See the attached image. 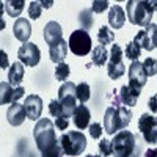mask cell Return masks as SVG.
<instances>
[{
    "label": "cell",
    "mask_w": 157,
    "mask_h": 157,
    "mask_svg": "<svg viewBox=\"0 0 157 157\" xmlns=\"http://www.w3.org/2000/svg\"><path fill=\"white\" fill-rule=\"evenodd\" d=\"M25 107V113H27V118L32 121L41 120V113H43V99L38 94H30L25 98L24 102Z\"/></svg>",
    "instance_id": "obj_14"
},
{
    "label": "cell",
    "mask_w": 157,
    "mask_h": 157,
    "mask_svg": "<svg viewBox=\"0 0 157 157\" xmlns=\"http://www.w3.org/2000/svg\"><path fill=\"white\" fill-rule=\"evenodd\" d=\"M54 3V2H41V5L44 6V8H50V5Z\"/></svg>",
    "instance_id": "obj_40"
},
{
    "label": "cell",
    "mask_w": 157,
    "mask_h": 157,
    "mask_svg": "<svg viewBox=\"0 0 157 157\" xmlns=\"http://www.w3.org/2000/svg\"><path fill=\"white\" fill-rule=\"evenodd\" d=\"M33 137H35L36 146H38L39 151H41V154L46 152L49 148H52L60 140L55 135V124L50 120H47V118L38 120V123L33 129Z\"/></svg>",
    "instance_id": "obj_4"
},
{
    "label": "cell",
    "mask_w": 157,
    "mask_h": 157,
    "mask_svg": "<svg viewBox=\"0 0 157 157\" xmlns=\"http://www.w3.org/2000/svg\"><path fill=\"white\" fill-rule=\"evenodd\" d=\"M74 124L77 129H86L90 127V120H91V113L88 110V107H85L83 104H80V105L77 107V110L74 112Z\"/></svg>",
    "instance_id": "obj_20"
},
{
    "label": "cell",
    "mask_w": 157,
    "mask_h": 157,
    "mask_svg": "<svg viewBox=\"0 0 157 157\" xmlns=\"http://www.w3.org/2000/svg\"><path fill=\"white\" fill-rule=\"evenodd\" d=\"M77 85H74L72 82H64L60 90H58V102L61 104V109H63V115L68 118L74 116V112L77 110Z\"/></svg>",
    "instance_id": "obj_5"
},
{
    "label": "cell",
    "mask_w": 157,
    "mask_h": 157,
    "mask_svg": "<svg viewBox=\"0 0 157 157\" xmlns=\"http://www.w3.org/2000/svg\"><path fill=\"white\" fill-rule=\"evenodd\" d=\"M75 93H77V101L80 102V104H85L90 96H91V90H90V85L82 82V83H78L77 85V90H75Z\"/></svg>",
    "instance_id": "obj_26"
},
{
    "label": "cell",
    "mask_w": 157,
    "mask_h": 157,
    "mask_svg": "<svg viewBox=\"0 0 157 157\" xmlns=\"http://www.w3.org/2000/svg\"><path fill=\"white\" fill-rule=\"evenodd\" d=\"M41 11H43V5L39 2H32L29 6V16L30 19H38L41 16Z\"/></svg>",
    "instance_id": "obj_33"
},
{
    "label": "cell",
    "mask_w": 157,
    "mask_h": 157,
    "mask_svg": "<svg viewBox=\"0 0 157 157\" xmlns=\"http://www.w3.org/2000/svg\"><path fill=\"white\" fill-rule=\"evenodd\" d=\"M24 6H25L24 0H8V2H5V10L11 17H19Z\"/></svg>",
    "instance_id": "obj_24"
},
{
    "label": "cell",
    "mask_w": 157,
    "mask_h": 157,
    "mask_svg": "<svg viewBox=\"0 0 157 157\" xmlns=\"http://www.w3.org/2000/svg\"><path fill=\"white\" fill-rule=\"evenodd\" d=\"M126 22V16H124V11L120 5H113L109 10V24L110 27L118 30V29H123V25Z\"/></svg>",
    "instance_id": "obj_19"
},
{
    "label": "cell",
    "mask_w": 157,
    "mask_h": 157,
    "mask_svg": "<svg viewBox=\"0 0 157 157\" xmlns=\"http://www.w3.org/2000/svg\"><path fill=\"white\" fill-rule=\"evenodd\" d=\"M113 157H140L141 137L134 135L129 130H120L112 140Z\"/></svg>",
    "instance_id": "obj_2"
},
{
    "label": "cell",
    "mask_w": 157,
    "mask_h": 157,
    "mask_svg": "<svg viewBox=\"0 0 157 157\" xmlns=\"http://www.w3.org/2000/svg\"><path fill=\"white\" fill-rule=\"evenodd\" d=\"M86 157H99V155H93V154H90V155H86Z\"/></svg>",
    "instance_id": "obj_41"
},
{
    "label": "cell",
    "mask_w": 157,
    "mask_h": 157,
    "mask_svg": "<svg viewBox=\"0 0 157 157\" xmlns=\"http://www.w3.org/2000/svg\"><path fill=\"white\" fill-rule=\"evenodd\" d=\"M90 135H91V138H101V135H102V130H104V126L102 124H99V123H94V124H90Z\"/></svg>",
    "instance_id": "obj_34"
},
{
    "label": "cell",
    "mask_w": 157,
    "mask_h": 157,
    "mask_svg": "<svg viewBox=\"0 0 157 157\" xmlns=\"http://www.w3.org/2000/svg\"><path fill=\"white\" fill-rule=\"evenodd\" d=\"M148 75L143 68V63L140 61H132L129 66V86L137 93H141L143 86L146 85Z\"/></svg>",
    "instance_id": "obj_10"
},
{
    "label": "cell",
    "mask_w": 157,
    "mask_h": 157,
    "mask_svg": "<svg viewBox=\"0 0 157 157\" xmlns=\"http://www.w3.org/2000/svg\"><path fill=\"white\" fill-rule=\"evenodd\" d=\"M68 49H69V46H68V43L64 41V39H61V41L57 43V44L49 46L50 60L54 61V63H58V64L63 63L64 58H66V55H68Z\"/></svg>",
    "instance_id": "obj_18"
},
{
    "label": "cell",
    "mask_w": 157,
    "mask_h": 157,
    "mask_svg": "<svg viewBox=\"0 0 157 157\" xmlns=\"http://www.w3.org/2000/svg\"><path fill=\"white\" fill-rule=\"evenodd\" d=\"M107 8H109V2H107V0H94L91 11H93V13H102V11H105Z\"/></svg>",
    "instance_id": "obj_35"
},
{
    "label": "cell",
    "mask_w": 157,
    "mask_h": 157,
    "mask_svg": "<svg viewBox=\"0 0 157 157\" xmlns=\"http://www.w3.org/2000/svg\"><path fill=\"white\" fill-rule=\"evenodd\" d=\"M63 154H64V151H63L61 143H60V140H58L52 148H49L46 152H43L41 157H63Z\"/></svg>",
    "instance_id": "obj_29"
},
{
    "label": "cell",
    "mask_w": 157,
    "mask_h": 157,
    "mask_svg": "<svg viewBox=\"0 0 157 157\" xmlns=\"http://www.w3.org/2000/svg\"><path fill=\"white\" fill-rule=\"evenodd\" d=\"M24 74H25L24 64L21 61L13 63V66L8 71V83L14 85V86H19L21 82H22V78H24Z\"/></svg>",
    "instance_id": "obj_22"
},
{
    "label": "cell",
    "mask_w": 157,
    "mask_h": 157,
    "mask_svg": "<svg viewBox=\"0 0 157 157\" xmlns=\"http://www.w3.org/2000/svg\"><path fill=\"white\" fill-rule=\"evenodd\" d=\"M120 101L124 104L126 107H134L137 104V99L140 96V93H137V91H134L132 88H130L129 85H124L120 88Z\"/></svg>",
    "instance_id": "obj_21"
},
{
    "label": "cell",
    "mask_w": 157,
    "mask_h": 157,
    "mask_svg": "<svg viewBox=\"0 0 157 157\" xmlns=\"http://www.w3.org/2000/svg\"><path fill=\"white\" fill-rule=\"evenodd\" d=\"M145 157H157V148H149V149H146Z\"/></svg>",
    "instance_id": "obj_39"
},
{
    "label": "cell",
    "mask_w": 157,
    "mask_h": 157,
    "mask_svg": "<svg viewBox=\"0 0 157 157\" xmlns=\"http://www.w3.org/2000/svg\"><path fill=\"white\" fill-rule=\"evenodd\" d=\"M138 129L141 137L149 145H157V118L152 115H141L138 120Z\"/></svg>",
    "instance_id": "obj_9"
},
{
    "label": "cell",
    "mask_w": 157,
    "mask_h": 157,
    "mask_svg": "<svg viewBox=\"0 0 157 157\" xmlns=\"http://www.w3.org/2000/svg\"><path fill=\"white\" fill-rule=\"evenodd\" d=\"M69 72H71V69L68 64L60 63V64H57V69H55V78L58 82H66V78L69 77Z\"/></svg>",
    "instance_id": "obj_28"
},
{
    "label": "cell",
    "mask_w": 157,
    "mask_h": 157,
    "mask_svg": "<svg viewBox=\"0 0 157 157\" xmlns=\"http://www.w3.org/2000/svg\"><path fill=\"white\" fill-rule=\"evenodd\" d=\"M0 55H2V63H0V68H2V69H6V68H8V55L5 54L3 50L0 52Z\"/></svg>",
    "instance_id": "obj_38"
},
{
    "label": "cell",
    "mask_w": 157,
    "mask_h": 157,
    "mask_svg": "<svg viewBox=\"0 0 157 157\" xmlns=\"http://www.w3.org/2000/svg\"><path fill=\"white\" fill-rule=\"evenodd\" d=\"M91 61H93L96 66H104V64L107 63V58H109V52H107V49L104 47V46H96L94 49H93V52H91Z\"/></svg>",
    "instance_id": "obj_23"
},
{
    "label": "cell",
    "mask_w": 157,
    "mask_h": 157,
    "mask_svg": "<svg viewBox=\"0 0 157 157\" xmlns=\"http://www.w3.org/2000/svg\"><path fill=\"white\" fill-rule=\"evenodd\" d=\"M148 107L152 113H157V94L151 96L149 98V102H148Z\"/></svg>",
    "instance_id": "obj_37"
},
{
    "label": "cell",
    "mask_w": 157,
    "mask_h": 157,
    "mask_svg": "<svg viewBox=\"0 0 157 157\" xmlns=\"http://www.w3.org/2000/svg\"><path fill=\"white\" fill-rule=\"evenodd\" d=\"M0 90H2L0 91V104H2V105H5L8 102L14 104L25 94V90L22 86L11 88V83H6V82L0 83Z\"/></svg>",
    "instance_id": "obj_13"
},
{
    "label": "cell",
    "mask_w": 157,
    "mask_h": 157,
    "mask_svg": "<svg viewBox=\"0 0 157 157\" xmlns=\"http://www.w3.org/2000/svg\"><path fill=\"white\" fill-rule=\"evenodd\" d=\"M134 41L145 50H154L157 47V25L151 24L149 27H146L145 30H141L137 33V36L134 38Z\"/></svg>",
    "instance_id": "obj_11"
},
{
    "label": "cell",
    "mask_w": 157,
    "mask_h": 157,
    "mask_svg": "<svg viewBox=\"0 0 157 157\" xmlns=\"http://www.w3.org/2000/svg\"><path fill=\"white\" fill-rule=\"evenodd\" d=\"M118 101H120V96H118L113 105H110L105 110V115H104V129L110 135H115L120 130H124L132 120V110L129 107H123Z\"/></svg>",
    "instance_id": "obj_1"
},
{
    "label": "cell",
    "mask_w": 157,
    "mask_h": 157,
    "mask_svg": "<svg viewBox=\"0 0 157 157\" xmlns=\"http://www.w3.org/2000/svg\"><path fill=\"white\" fill-rule=\"evenodd\" d=\"M43 35H44V41L52 46V44H57L63 39V30H61V25L57 22V21H50L46 24V27L43 30Z\"/></svg>",
    "instance_id": "obj_15"
},
{
    "label": "cell",
    "mask_w": 157,
    "mask_h": 157,
    "mask_svg": "<svg viewBox=\"0 0 157 157\" xmlns=\"http://www.w3.org/2000/svg\"><path fill=\"white\" fill-rule=\"evenodd\" d=\"M49 112H50V115L54 116V118L64 116V115H63V109H61V104L58 102V99L50 101V104H49ZM64 118H66V116H64Z\"/></svg>",
    "instance_id": "obj_32"
},
{
    "label": "cell",
    "mask_w": 157,
    "mask_h": 157,
    "mask_svg": "<svg viewBox=\"0 0 157 157\" xmlns=\"http://www.w3.org/2000/svg\"><path fill=\"white\" fill-rule=\"evenodd\" d=\"M143 68H145V72L148 77L155 75L157 74V60L155 58H146L145 63H143Z\"/></svg>",
    "instance_id": "obj_31"
},
{
    "label": "cell",
    "mask_w": 157,
    "mask_h": 157,
    "mask_svg": "<svg viewBox=\"0 0 157 157\" xmlns=\"http://www.w3.org/2000/svg\"><path fill=\"white\" fill-rule=\"evenodd\" d=\"M126 8L129 22L146 29L151 25L152 14L157 10V2L155 0H129Z\"/></svg>",
    "instance_id": "obj_3"
},
{
    "label": "cell",
    "mask_w": 157,
    "mask_h": 157,
    "mask_svg": "<svg viewBox=\"0 0 157 157\" xmlns=\"http://www.w3.org/2000/svg\"><path fill=\"white\" fill-rule=\"evenodd\" d=\"M68 124H69V120H68V118H64V116H60V118H57V120H55V126L60 130H64V129L68 127Z\"/></svg>",
    "instance_id": "obj_36"
},
{
    "label": "cell",
    "mask_w": 157,
    "mask_h": 157,
    "mask_svg": "<svg viewBox=\"0 0 157 157\" xmlns=\"http://www.w3.org/2000/svg\"><path fill=\"white\" fill-rule=\"evenodd\" d=\"M13 32H14V36L19 39L21 43H29L30 39V35H32V25H30V21L29 19H24V17H19L16 22H14V27H13Z\"/></svg>",
    "instance_id": "obj_16"
},
{
    "label": "cell",
    "mask_w": 157,
    "mask_h": 157,
    "mask_svg": "<svg viewBox=\"0 0 157 157\" xmlns=\"http://www.w3.org/2000/svg\"><path fill=\"white\" fill-rule=\"evenodd\" d=\"M99 152L102 157H109V155H113V148H112V141L107 140V138H102L101 143H99Z\"/></svg>",
    "instance_id": "obj_30"
},
{
    "label": "cell",
    "mask_w": 157,
    "mask_h": 157,
    "mask_svg": "<svg viewBox=\"0 0 157 157\" xmlns=\"http://www.w3.org/2000/svg\"><path fill=\"white\" fill-rule=\"evenodd\" d=\"M25 107L21 105L19 102H14L11 104V107H8V112H6V120L11 126H21L25 120Z\"/></svg>",
    "instance_id": "obj_17"
},
{
    "label": "cell",
    "mask_w": 157,
    "mask_h": 157,
    "mask_svg": "<svg viewBox=\"0 0 157 157\" xmlns=\"http://www.w3.org/2000/svg\"><path fill=\"white\" fill-rule=\"evenodd\" d=\"M109 68H107V72H109V77L116 80L120 78L124 72H126V66L123 63V50L118 44H112V49L109 52Z\"/></svg>",
    "instance_id": "obj_8"
},
{
    "label": "cell",
    "mask_w": 157,
    "mask_h": 157,
    "mask_svg": "<svg viewBox=\"0 0 157 157\" xmlns=\"http://www.w3.org/2000/svg\"><path fill=\"white\" fill-rule=\"evenodd\" d=\"M115 39V33L107 27V25H104V27L99 29L98 32V41H99V46H104L105 47L107 44H112Z\"/></svg>",
    "instance_id": "obj_25"
},
{
    "label": "cell",
    "mask_w": 157,
    "mask_h": 157,
    "mask_svg": "<svg viewBox=\"0 0 157 157\" xmlns=\"http://www.w3.org/2000/svg\"><path fill=\"white\" fill-rule=\"evenodd\" d=\"M68 46L71 49V52L77 57H85L88 55L91 50V36L88 35L86 30H75L71 33Z\"/></svg>",
    "instance_id": "obj_7"
},
{
    "label": "cell",
    "mask_w": 157,
    "mask_h": 157,
    "mask_svg": "<svg viewBox=\"0 0 157 157\" xmlns=\"http://www.w3.org/2000/svg\"><path fill=\"white\" fill-rule=\"evenodd\" d=\"M61 148L68 155H80L86 149V137L82 132H66L60 137Z\"/></svg>",
    "instance_id": "obj_6"
},
{
    "label": "cell",
    "mask_w": 157,
    "mask_h": 157,
    "mask_svg": "<svg viewBox=\"0 0 157 157\" xmlns=\"http://www.w3.org/2000/svg\"><path fill=\"white\" fill-rule=\"evenodd\" d=\"M141 55V47L135 43V41H130L126 47V57L130 61H138V57Z\"/></svg>",
    "instance_id": "obj_27"
},
{
    "label": "cell",
    "mask_w": 157,
    "mask_h": 157,
    "mask_svg": "<svg viewBox=\"0 0 157 157\" xmlns=\"http://www.w3.org/2000/svg\"><path fill=\"white\" fill-rule=\"evenodd\" d=\"M17 57L19 61L22 64H27V66H36L41 60V52H39L38 46L33 43H25L19 47L17 50Z\"/></svg>",
    "instance_id": "obj_12"
}]
</instances>
